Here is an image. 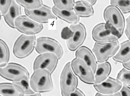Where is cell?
I'll list each match as a JSON object with an SVG mask.
<instances>
[{
  "instance_id": "6da1fadb",
  "label": "cell",
  "mask_w": 130,
  "mask_h": 96,
  "mask_svg": "<svg viewBox=\"0 0 130 96\" xmlns=\"http://www.w3.org/2000/svg\"><path fill=\"white\" fill-rule=\"evenodd\" d=\"M30 80V84L35 91L39 92L52 90L54 86L50 72L46 69H38L34 71Z\"/></svg>"
},
{
  "instance_id": "7a4b0ae2",
  "label": "cell",
  "mask_w": 130,
  "mask_h": 96,
  "mask_svg": "<svg viewBox=\"0 0 130 96\" xmlns=\"http://www.w3.org/2000/svg\"><path fill=\"white\" fill-rule=\"evenodd\" d=\"M103 17L106 23L121 37L125 24L124 17L120 9L114 5L108 6L104 10Z\"/></svg>"
},
{
  "instance_id": "3957f363",
  "label": "cell",
  "mask_w": 130,
  "mask_h": 96,
  "mask_svg": "<svg viewBox=\"0 0 130 96\" xmlns=\"http://www.w3.org/2000/svg\"><path fill=\"white\" fill-rule=\"evenodd\" d=\"M72 71L71 63H67L64 67L60 77V85L62 96H69L77 86L78 79Z\"/></svg>"
},
{
  "instance_id": "277c9868",
  "label": "cell",
  "mask_w": 130,
  "mask_h": 96,
  "mask_svg": "<svg viewBox=\"0 0 130 96\" xmlns=\"http://www.w3.org/2000/svg\"><path fill=\"white\" fill-rule=\"evenodd\" d=\"M36 36L34 35L22 34L15 42L13 47L14 56L19 59L25 58L33 51L36 43Z\"/></svg>"
},
{
  "instance_id": "5b68a950",
  "label": "cell",
  "mask_w": 130,
  "mask_h": 96,
  "mask_svg": "<svg viewBox=\"0 0 130 96\" xmlns=\"http://www.w3.org/2000/svg\"><path fill=\"white\" fill-rule=\"evenodd\" d=\"M0 74L3 78L13 82L29 78V73L26 69L15 63H9L3 67H0Z\"/></svg>"
},
{
  "instance_id": "8992f818",
  "label": "cell",
  "mask_w": 130,
  "mask_h": 96,
  "mask_svg": "<svg viewBox=\"0 0 130 96\" xmlns=\"http://www.w3.org/2000/svg\"><path fill=\"white\" fill-rule=\"evenodd\" d=\"M120 47L117 40L109 42L95 43L92 49L97 61L103 63L110 57L113 56L117 52Z\"/></svg>"
},
{
  "instance_id": "52a82bcc",
  "label": "cell",
  "mask_w": 130,
  "mask_h": 96,
  "mask_svg": "<svg viewBox=\"0 0 130 96\" xmlns=\"http://www.w3.org/2000/svg\"><path fill=\"white\" fill-rule=\"evenodd\" d=\"M93 39L99 43L111 42L117 40L121 37L106 23H101L96 25L92 32Z\"/></svg>"
},
{
  "instance_id": "ba28073f",
  "label": "cell",
  "mask_w": 130,
  "mask_h": 96,
  "mask_svg": "<svg viewBox=\"0 0 130 96\" xmlns=\"http://www.w3.org/2000/svg\"><path fill=\"white\" fill-rule=\"evenodd\" d=\"M74 73L84 83L88 84H94V74L91 67L84 61L78 57L74 59L71 63Z\"/></svg>"
},
{
  "instance_id": "9c48e42d",
  "label": "cell",
  "mask_w": 130,
  "mask_h": 96,
  "mask_svg": "<svg viewBox=\"0 0 130 96\" xmlns=\"http://www.w3.org/2000/svg\"><path fill=\"white\" fill-rule=\"evenodd\" d=\"M36 52L39 54L45 52L53 53L60 59L63 54L62 48L57 41L47 37H41L37 38L35 46Z\"/></svg>"
},
{
  "instance_id": "30bf717a",
  "label": "cell",
  "mask_w": 130,
  "mask_h": 96,
  "mask_svg": "<svg viewBox=\"0 0 130 96\" xmlns=\"http://www.w3.org/2000/svg\"><path fill=\"white\" fill-rule=\"evenodd\" d=\"M14 26L19 31L27 35H34L43 29L42 23L36 22L27 16L20 15L16 18Z\"/></svg>"
},
{
  "instance_id": "8fae6325",
  "label": "cell",
  "mask_w": 130,
  "mask_h": 96,
  "mask_svg": "<svg viewBox=\"0 0 130 96\" xmlns=\"http://www.w3.org/2000/svg\"><path fill=\"white\" fill-rule=\"evenodd\" d=\"M69 29L73 33L71 37L67 39L66 44L71 51L76 50L83 43L85 39L86 31L84 25L80 23L72 24Z\"/></svg>"
},
{
  "instance_id": "7c38bea8",
  "label": "cell",
  "mask_w": 130,
  "mask_h": 96,
  "mask_svg": "<svg viewBox=\"0 0 130 96\" xmlns=\"http://www.w3.org/2000/svg\"><path fill=\"white\" fill-rule=\"evenodd\" d=\"M58 59L54 53L47 52L38 56L35 59L33 64L34 71L38 69H46L51 74L57 66Z\"/></svg>"
},
{
  "instance_id": "4fadbf2b",
  "label": "cell",
  "mask_w": 130,
  "mask_h": 96,
  "mask_svg": "<svg viewBox=\"0 0 130 96\" xmlns=\"http://www.w3.org/2000/svg\"><path fill=\"white\" fill-rule=\"evenodd\" d=\"M26 15L33 20L40 23H48L50 19L57 18L51 8L43 5L41 7L35 9L29 10L24 8Z\"/></svg>"
},
{
  "instance_id": "5bb4252c",
  "label": "cell",
  "mask_w": 130,
  "mask_h": 96,
  "mask_svg": "<svg viewBox=\"0 0 130 96\" xmlns=\"http://www.w3.org/2000/svg\"><path fill=\"white\" fill-rule=\"evenodd\" d=\"M122 85V83L120 81L109 77L100 83L95 84L93 86L98 92L109 95L118 92L121 88Z\"/></svg>"
},
{
  "instance_id": "9a60e30c",
  "label": "cell",
  "mask_w": 130,
  "mask_h": 96,
  "mask_svg": "<svg viewBox=\"0 0 130 96\" xmlns=\"http://www.w3.org/2000/svg\"><path fill=\"white\" fill-rule=\"evenodd\" d=\"M75 55L76 57L82 59L89 66L95 74L97 63L94 54L89 48L84 46L79 47L76 51Z\"/></svg>"
},
{
  "instance_id": "2e32d148",
  "label": "cell",
  "mask_w": 130,
  "mask_h": 96,
  "mask_svg": "<svg viewBox=\"0 0 130 96\" xmlns=\"http://www.w3.org/2000/svg\"><path fill=\"white\" fill-rule=\"evenodd\" d=\"M21 7L15 0H12L11 5L6 13L3 16L7 24L10 27L15 28L14 21L17 17L21 15Z\"/></svg>"
},
{
  "instance_id": "e0dca14e",
  "label": "cell",
  "mask_w": 130,
  "mask_h": 96,
  "mask_svg": "<svg viewBox=\"0 0 130 96\" xmlns=\"http://www.w3.org/2000/svg\"><path fill=\"white\" fill-rule=\"evenodd\" d=\"M52 11L56 16L68 23L74 24L79 21V17L73 10H60L54 6L52 8Z\"/></svg>"
},
{
  "instance_id": "ac0fdd59",
  "label": "cell",
  "mask_w": 130,
  "mask_h": 96,
  "mask_svg": "<svg viewBox=\"0 0 130 96\" xmlns=\"http://www.w3.org/2000/svg\"><path fill=\"white\" fill-rule=\"evenodd\" d=\"M111 69V65L108 62L98 64L94 74V84H99L105 81L110 74Z\"/></svg>"
},
{
  "instance_id": "d6986e66",
  "label": "cell",
  "mask_w": 130,
  "mask_h": 96,
  "mask_svg": "<svg viewBox=\"0 0 130 96\" xmlns=\"http://www.w3.org/2000/svg\"><path fill=\"white\" fill-rule=\"evenodd\" d=\"M0 93L3 96H23L24 92L19 85L13 83H2L0 84Z\"/></svg>"
},
{
  "instance_id": "ffe728a7",
  "label": "cell",
  "mask_w": 130,
  "mask_h": 96,
  "mask_svg": "<svg viewBox=\"0 0 130 96\" xmlns=\"http://www.w3.org/2000/svg\"><path fill=\"white\" fill-rule=\"evenodd\" d=\"M120 49L117 54L112 57L115 61L122 63L130 60V41L127 40L121 43Z\"/></svg>"
},
{
  "instance_id": "44dd1931",
  "label": "cell",
  "mask_w": 130,
  "mask_h": 96,
  "mask_svg": "<svg viewBox=\"0 0 130 96\" xmlns=\"http://www.w3.org/2000/svg\"><path fill=\"white\" fill-rule=\"evenodd\" d=\"M74 9L75 13L79 17H89L92 15L94 13L92 5L84 1H81L75 2Z\"/></svg>"
},
{
  "instance_id": "7402d4cb",
  "label": "cell",
  "mask_w": 130,
  "mask_h": 96,
  "mask_svg": "<svg viewBox=\"0 0 130 96\" xmlns=\"http://www.w3.org/2000/svg\"><path fill=\"white\" fill-rule=\"evenodd\" d=\"M0 67H1L7 64L10 57L9 48L5 42L1 39L0 40Z\"/></svg>"
},
{
  "instance_id": "603a6c76",
  "label": "cell",
  "mask_w": 130,
  "mask_h": 96,
  "mask_svg": "<svg viewBox=\"0 0 130 96\" xmlns=\"http://www.w3.org/2000/svg\"><path fill=\"white\" fill-rule=\"evenodd\" d=\"M24 8L32 10L38 8L43 5L41 0H15Z\"/></svg>"
},
{
  "instance_id": "cb8c5ba5",
  "label": "cell",
  "mask_w": 130,
  "mask_h": 96,
  "mask_svg": "<svg viewBox=\"0 0 130 96\" xmlns=\"http://www.w3.org/2000/svg\"><path fill=\"white\" fill-rule=\"evenodd\" d=\"M54 6L63 10H73L74 6V0H53Z\"/></svg>"
},
{
  "instance_id": "d4e9b609",
  "label": "cell",
  "mask_w": 130,
  "mask_h": 96,
  "mask_svg": "<svg viewBox=\"0 0 130 96\" xmlns=\"http://www.w3.org/2000/svg\"><path fill=\"white\" fill-rule=\"evenodd\" d=\"M110 3L118 7L124 13L130 12V0H110Z\"/></svg>"
},
{
  "instance_id": "484cf974",
  "label": "cell",
  "mask_w": 130,
  "mask_h": 96,
  "mask_svg": "<svg viewBox=\"0 0 130 96\" xmlns=\"http://www.w3.org/2000/svg\"><path fill=\"white\" fill-rule=\"evenodd\" d=\"M117 79L124 85L130 86V71L123 68L118 74Z\"/></svg>"
},
{
  "instance_id": "4316f807",
  "label": "cell",
  "mask_w": 130,
  "mask_h": 96,
  "mask_svg": "<svg viewBox=\"0 0 130 96\" xmlns=\"http://www.w3.org/2000/svg\"><path fill=\"white\" fill-rule=\"evenodd\" d=\"M29 78H26L17 81L13 82V83L16 84L21 87L25 94H32L34 93L30 89L29 84Z\"/></svg>"
},
{
  "instance_id": "83f0119b",
  "label": "cell",
  "mask_w": 130,
  "mask_h": 96,
  "mask_svg": "<svg viewBox=\"0 0 130 96\" xmlns=\"http://www.w3.org/2000/svg\"><path fill=\"white\" fill-rule=\"evenodd\" d=\"M12 0H0L1 14L3 16L7 12L11 3Z\"/></svg>"
},
{
  "instance_id": "f1b7e54d",
  "label": "cell",
  "mask_w": 130,
  "mask_h": 96,
  "mask_svg": "<svg viewBox=\"0 0 130 96\" xmlns=\"http://www.w3.org/2000/svg\"><path fill=\"white\" fill-rule=\"evenodd\" d=\"M126 21V26L125 33L127 37L130 41V15L127 18Z\"/></svg>"
},
{
  "instance_id": "f546056e",
  "label": "cell",
  "mask_w": 130,
  "mask_h": 96,
  "mask_svg": "<svg viewBox=\"0 0 130 96\" xmlns=\"http://www.w3.org/2000/svg\"><path fill=\"white\" fill-rule=\"evenodd\" d=\"M120 92L121 96H130V88L126 85H124Z\"/></svg>"
},
{
  "instance_id": "4dcf8cb0",
  "label": "cell",
  "mask_w": 130,
  "mask_h": 96,
  "mask_svg": "<svg viewBox=\"0 0 130 96\" xmlns=\"http://www.w3.org/2000/svg\"><path fill=\"white\" fill-rule=\"evenodd\" d=\"M85 95L80 89L76 88L69 96H85Z\"/></svg>"
},
{
  "instance_id": "1f68e13d",
  "label": "cell",
  "mask_w": 130,
  "mask_h": 96,
  "mask_svg": "<svg viewBox=\"0 0 130 96\" xmlns=\"http://www.w3.org/2000/svg\"><path fill=\"white\" fill-rule=\"evenodd\" d=\"M122 65L124 68L130 70V60L127 62L123 63Z\"/></svg>"
},
{
  "instance_id": "d6a6232c",
  "label": "cell",
  "mask_w": 130,
  "mask_h": 96,
  "mask_svg": "<svg viewBox=\"0 0 130 96\" xmlns=\"http://www.w3.org/2000/svg\"><path fill=\"white\" fill-rule=\"evenodd\" d=\"M82 1L86 2L89 3L92 5H93L96 3L97 0H81Z\"/></svg>"
},
{
  "instance_id": "836d02e7",
  "label": "cell",
  "mask_w": 130,
  "mask_h": 96,
  "mask_svg": "<svg viewBox=\"0 0 130 96\" xmlns=\"http://www.w3.org/2000/svg\"><path fill=\"white\" fill-rule=\"evenodd\" d=\"M30 95L32 96H40L41 95V94L40 93H36V94H32V95Z\"/></svg>"
}]
</instances>
